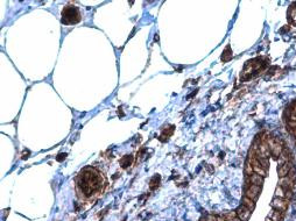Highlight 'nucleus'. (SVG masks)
<instances>
[{"label": "nucleus", "mask_w": 296, "mask_h": 221, "mask_svg": "<svg viewBox=\"0 0 296 221\" xmlns=\"http://www.w3.org/2000/svg\"><path fill=\"white\" fill-rule=\"evenodd\" d=\"M77 184H78V187L82 189V192L89 197L95 191L100 190V187L103 186V177L97 170H95L92 168H88L78 176Z\"/></svg>", "instance_id": "obj_1"}, {"label": "nucleus", "mask_w": 296, "mask_h": 221, "mask_svg": "<svg viewBox=\"0 0 296 221\" xmlns=\"http://www.w3.org/2000/svg\"><path fill=\"white\" fill-rule=\"evenodd\" d=\"M62 23L64 25H74L81 21V13L76 6H65L62 11Z\"/></svg>", "instance_id": "obj_2"}, {"label": "nucleus", "mask_w": 296, "mask_h": 221, "mask_svg": "<svg viewBox=\"0 0 296 221\" xmlns=\"http://www.w3.org/2000/svg\"><path fill=\"white\" fill-rule=\"evenodd\" d=\"M272 207L275 210V211H281V212H284L288 207V200L287 199H283V198H275L272 200Z\"/></svg>", "instance_id": "obj_3"}, {"label": "nucleus", "mask_w": 296, "mask_h": 221, "mask_svg": "<svg viewBox=\"0 0 296 221\" xmlns=\"http://www.w3.org/2000/svg\"><path fill=\"white\" fill-rule=\"evenodd\" d=\"M260 192H261V186H258V185H250V187L246 190L245 196L255 201V200L258 199V197H259Z\"/></svg>", "instance_id": "obj_4"}, {"label": "nucleus", "mask_w": 296, "mask_h": 221, "mask_svg": "<svg viewBox=\"0 0 296 221\" xmlns=\"http://www.w3.org/2000/svg\"><path fill=\"white\" fill-rule=\"evenodd\" d=\"M237 218H239L241 221H248V219L251 218V214H252V212H251L248 208H246L245 206H239V207L237 208Z\"/></svg>", "instance_id": "obj_5"}, {"label": "nucleus", "mask_w": 296, "mask_h": 221, "mask_svg": "<svg viewBox=\"0 0 296 221\" xmlns=\"http://www.w3.org/2000/svg\"><path fill=\"white\" fill-rule=\"evenodd\" d=\"M290 168H293L292 162H287V163H284L283 165L279 166V168H278L279 177H280V178L287 177V176H288V172H289V170H290Z\"/></svg>", "instance_id": "obj_6"}, {"label": "nucleus", "mask_w": 296, "mask_h": 221, "mask_svg": "<svg viewBox=\"0 0 296 221\" xmlns=\"http://www.w3.org/2000/svg\"><path fill=\"white\" fill-rule=\"evenodd\" d=\"M250 182L252 185H258V186H261L264 184V177H261L258 174H253V175L250 176Z\"/></svg>", "instance_id": "obj_7"}, {"label": "nucleus", "mask_w": 296, "mask_h": 221, "mask_svg": "<svg viewBox=\"0 0 296 221\" xmlns=\"http://www.w3.org/2000/svg\"><path fill=\"white\" fill-rule=\"evenodd\" d=\"M241 205H243V206H245L246 208H248L251 212H252V211H253V210L255 208L254 200H252V199H250L248 197H246V196L243 199H241Z\"/></svg>", "instance_id": "obj_8"}, {"label": "nucleus", "mask_w": 296, "mask_h": 221, "mask_svg": "<svg viewBox=\"0 0 296 221\" xmlns=\"http://www.w3.org/2000/svg\"><path fill=\"white\" fill-rule=\"evenodd\" d=\"M289 158H290V156H289V154H288V150L287 149H283L280 157H279V164H280V166L283 165L284 163L289 162Z\"/></svg>", "instance_id": "obj_9"}, {"label": "nucleus", "mask_w": 296, "mask_h": 221, "mask_svg": "<svg viewBox=\"0 0 296 221\" xmlns=\"http://www.w3.org/2000/svg\"><path fill=\"white\" fill-rule=\"evenodd\" d=\"M257 160L259 162L260 166L264 169V170H267L269 168V161L268 158H265V157H257Z\"/></svg>", "instance_id": "obj_10"}, {"label": "nucleus", "mask_w": 296, "mask_h": 221, "mask_svg": "<svg viewBox=\"0 0 296 221\" xmlns=\"http://www.w3.org/2000/svg\"><path fill=\"white\" fill-rule=\"evenodd\" d=\"M271 219L273 221H283V212L281 211H274L271 215Z\"/></svg>", "instance_id": "obj_11"}, {"label": "nucleus", "mask_w": 296, "mask_h": 221, "mask_svg": "<svg viewBox=\"0 0 296 221\" xmlns=\"http://www.w3.org/2000/svg\"><path fill=\"white\" fill-rule=\"evenodd\" d=\"M131 163H132V156H131V155L130 156H128V155L124 156L120 161V164L123 168H127L128 165H131Z\"/></svg>", "instance_id": "obj_12"}, {"label": "nucleus", "mask_w": 296, "mask_h": 221, "mask_svg": "<svg viewBox=\"0 0 296 221\" xmlns=\"http://www.w3.org/2000/svg\"><path fill=\"white\" fill-rule=\"evenodd\" d=\"M252 172H254V171H253V165H252V163H250V161L246 162V164H245V174L247 176H251V175H252Z\"/></svg>", "instance_id": "obj_13"}, {"label": "nucleus", "mask_w": 296, "mask_h": 221, "mask_svg": "<svg viewBox=\"0 0 296 221\" xmlns=\"http://www.w3.org/2000/svg\"><path fill=\"white\" fill-rule=\"evenodd\" d=\"M284 192H286V191H284V190H283L281 186H278V187L275 189V196H276L278 198H283V199H284V194H286Z\"/></svg>", "instance_id": "obj_14"}, {"label": "nucleus", "mask_w": 296, "mask_h": 221, "mask_svg": "<svg viewBox=\"0 0 296 221\" xmlns=\"http://www.w3.org/2000/svg\"><path fill=\"white\" fill-rule=\"evenodd\" d=\"M288 178H290V179H294L296 177V169L293 166V168H290V170H289V172H288V176H287Z\"/></svg>", "instance_id": "obj_15"}, {"label": "nucleus", "mask_w": 296, "mask_h": 221, "mask_svg": "<svg viewBox=\"0 0 296 221\" xmlns=\"http://www.w3.org/2000/svg\"><path fill=\"white\" fill-rule=\"evenodd\" d=\"M225 219L226 220H232V219H234V218H237V213L236 212H227L226 214H225Z\"/></svg>", "instance_id": "obj_16"}, {"label": "nucleus", "mask_w": 296, "mask_h": 221, "mask_svg": "<svg viewBox=\"0 0 296 221\" xmlns=\"http://www.w3.org/2000/svg\"><path fill=\"white\" fill-rule=\"evenodd\" d=\"M292 115H293V119L294 121H296V101L293 104V107H292Z\"/></svg>", "instance_id": "obj_17"}, {"label": "nucleus", "mask_w": 296, "mask_h": 221, "mask_svg": "<svg viewBox=\"0 0 296 221\" xmlns=\"http://www.w3.org/2000/svg\"><path fill=\"white\" fill-rule=\"evenodd\" d=\"M284 193H286V194H284V198L287 199V200H289V199L293 198V191H292V190H287Z\"/></svg>", "instance_id": "obj_18"}, {"label": "nucleus", "mask_w": 296, "mask_h": 221, "mask_svg": "<svg viewBox=\"0 0 296 221\" xmlns=\"http://www.w3.org/2000/svg\"><path fill=\"white\" fill-rule=\"evenodd\" d=\"M205 221H217V217H215L212 214H208L205 217Z\"/></svg>", "instance_id": "obj_19"}, {"label": "nucleus", "mask_w": 296, "mask_h": 221, "mask_svg": "<svg viewBox=\"0 0 296 221\" xmlns=\"http://www.w3.org/2000/svg\"><path fill=\"white\" fill-rule=\"evenodd\" d=\"M288 126H289L292 129H296V121H294V120L288 121Z\"/></svg>", "instance_id": "obj_20"}, {"label": "nucleus", "mask_w": 296, "mask_h": 221, "mask_svg": "<svg viewBox=\"0 0 296 221\" xmlns=\"http://www.w3.org/2000/svg\"><path fill=\"white\" fill-rule=\"evenodd\" d=\"M217 221H226V219L224 217H217Z\"/></svg>", "instance_id": "obj_21"}, {"label": "nucleus", "mask_w": 296, "mask_h": 221, "mask_svg": "<svg viewBox=\"0 0 296 221\" xmlns=\"http://www.w3.org/2000/svg\"><path fill=\"white\" fill-rule=\"evenodd\" d=\"M230 221H241L239 218H234V219H232V220H230Z\"/></svg>", "instance_id": "obj_22"}, {"label": "nucleus", "mask_w": 296, "mask_h": 221, "mask_svg": "<svg viewBox=\"0 0 296 221\" xmlns=\"http://www.w3.org/2000/svg\"><path fill=\"white\" fill-rule=\"evenodd\" d=\"M293 134H294V135L296 136V129H293Z\"/></svg>", "instance_id": "obj_23"}, {"label": "nucleus", "mask_w": 296, "mask_h": 221, "mask_svg": "<svg viewBox=\"0 0 296 221\" xmlns=\"http://www.w3.org/2000/svg\"><path fill=\"white\" fill-rule=\"evenodd\" d=\"M266 221H273V220H272L271 218H267V219H266Z\"/></svg>", "instance_id": "obj_24"}, {"label": "nucleus", "mask_w": 296, "mask_h": 221, "mask_svg": "<svg viewBox=\"0 0 296 221\" xmlns=\"http://www.w3.org/2000/svg\"><path fill=\"white\" fill-rule=\"evenodd\" d=\"M295 6H296V4H295ZM295 9H296V7H295Z\"/></svg>", "instance_id": "obj_25"}]
</instances>
